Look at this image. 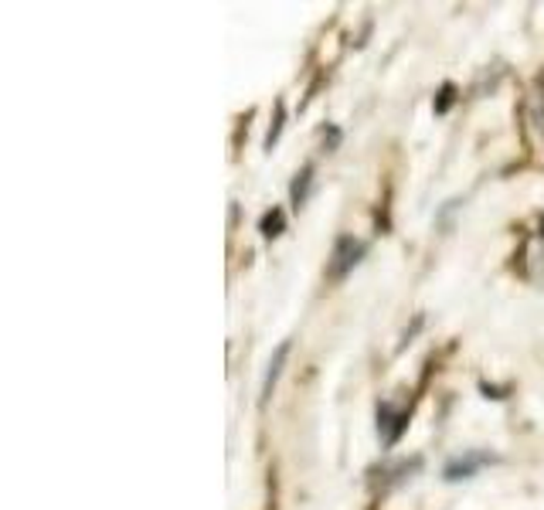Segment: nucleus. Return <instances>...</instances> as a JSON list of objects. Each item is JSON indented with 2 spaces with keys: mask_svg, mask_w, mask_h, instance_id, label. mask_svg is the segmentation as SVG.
<instances>
[{
  "mask_svg": "<svg viewBox=\"0 0 544 510\" xmlns=\"http://www.w3.org/2000/svg\"><path fill=\"white\" fill-rule=\"evenodd\" d=\"M405 429H408V411L381 401V405H377V432H381V442H385V446H395V442L402 439Z\"/></svg>",
  "mask_w": 544,
  "mask_h": 510,
  "instance_id": "7ed1b4c3",
  "label": "nucleus"
},
{
  "mask_svg": "<svg viewBox=\"0 0 544 510\" xmlns=\"http://www.w3.org/2000/svg\"><path fill=\"white\" fill-rule=\"evenodd\" d=\"M490 463H497V456L487 453V449H466V453L453 456L446 459V467H443V480L446 483H463V480H473L476 473Z\"/></svg>",
  "mask_w": 544,
  "mask_h": 510,
  "instance_id": "f03ea898",
  "label": "nucleus"
},
{
  "mask_svg": "<svg viewBox=\"0 0 544 510\" xmlns=\"http://www.w3.org/2000/svg\"><path fill=\"white\" fill-rule=\"evenodd\" d=\"M282 228H286V212H282V208H272V212H265L262 222H259V231H262V239H280Z\"/></svg>",
  "mask_w": 544,
  "mask_h": 510,
  "instance_id": "423d86ee",
  "label": "nucleus"
},
{
  "mask_svg": "<svg viewBox=\"0 0 544 510\" xmlns=\"http://www.w3.org/2000/svg\"><path fill=\"white\" fill-rule=\"evenodd\" d=\"M282 127H286V106L276 102V119H272V127H269V133H265V150H272V146L280 143Z\"/></svg>",
  "mask_w": 544,
  "mask_h": 510,
  "instance_id": "0eeeda50",
  "label": "nucleus"
},
{
  "mask_svg": "<svg viewBox=\"0 0 544 510\" xmlns=\"http://www.w3.org/2000/svg\"><path fill=\"white\" fill-rule=\"evenodd\" d=\"M364 252H367V245H364L361 239H354V235H340V239L334 241L330 262H327V276H330L334 283H340L348 272H354V266L364 259Z\"/></svg>",
  "mask_w": 544,
  "mask_h": 510,
  "instance_id": "f257e3e1",
  "label": "nucleus"
},
{
  "mask_svg": "<svg viewBox=\"0 0 544 510\" xmlns=\"http://www.w3.org/2000/svg\"><path fill=\"white\" fill-rule=\"evenodd\" d=\"M313 164H307V167L300 170L293 177V184H290V201H293V208H303L310 201V191H313Z\"/></svg>",
  "mask_w": 544,
  "mask_h": 510,
  "instance_id": "39448f33",
  "label": "nucleus"
},
{
  "mask_svg": "<svg viewBox=\"0 0 544 510\" xmlns=\"http://www.w3.org/2000/svg\"><path fill=\"white\" fill-rule=\"evenodd\" d=\"M290 340H282L280 347L272 351V357H269V368H265V378H262V392H259V405H269V398H272V392H276V382H280L282 368H286V357H290Z\"/></svg>",
  "mask_w": 544,
  "mask_h": 510,
  "instance_id": "20e7f679",
  "label": "nucleus"
},
{
  "mask_svg": "<svg viewBox=\"0 0 544 510\" xmlns=\"http://www.w3.org/2000/svg\"><path fill=\"white\" fill-rule=\"evenodd\" d=\"M453 102H456V85L446 82L443 89H439V99H435V116H446Z\"/></svg>",
  "mask_w": 544,
  "mask_h": 510,
  "instance_id": "6e6552de",
  "label": "nucleus"
}]
</instances>
